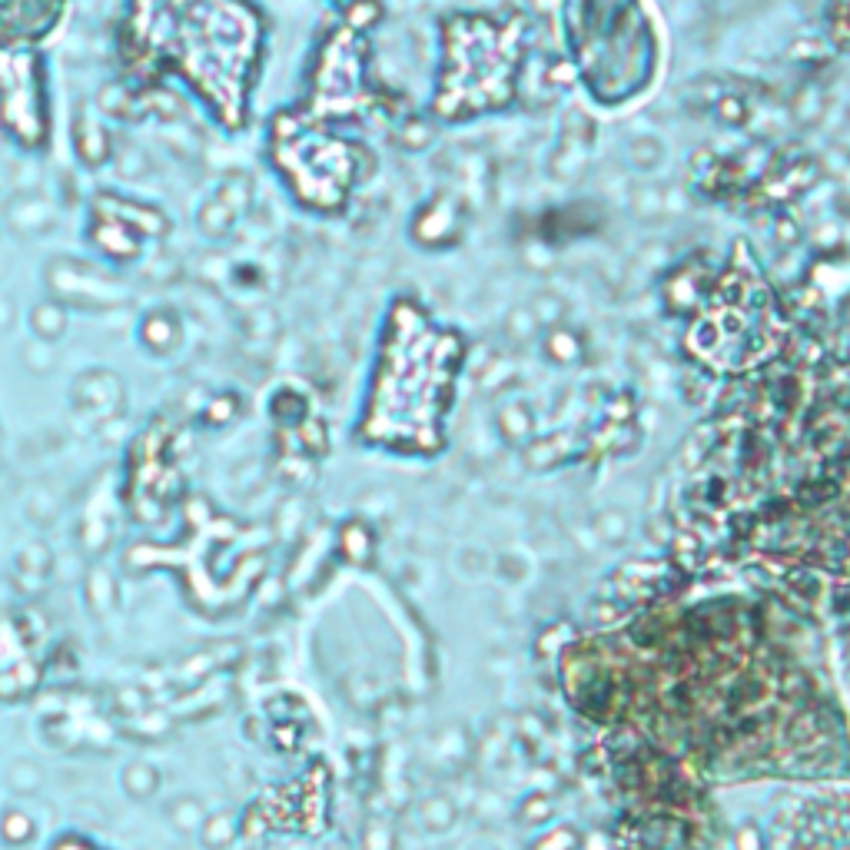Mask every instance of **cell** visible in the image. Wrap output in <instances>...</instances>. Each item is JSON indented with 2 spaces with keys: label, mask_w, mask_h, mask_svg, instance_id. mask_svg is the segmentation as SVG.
I'll return each instance as SVG.
<instances>
[{
  "label": "cell",
  "mask_w": 850,
  "mask_h": 850,
  "mask_svg": "<svg viewBox=\"0 0 850 850\" xmlns=\"http://www.w3.org/2000/svg\"><path fill=\"white\" fill-rule=\"evenodd\" d=\"M30 326H34V333L44 342H54L67 329V319H64V313H60V306L44 303V306L34 309V319H30Z\"/></svg>",
  "instance_id": "4"
},
{
  "label": "cell",
  "mask_w": 850,
  "mask_h": 850,
  "mask_svg": "<svg viewBox=\"0 0 850 850\" xmlns=\"http://www.w3.org/2000/svg\"><path fill=\"white\" fill-rule=\"evenodd\" d=\"M34 841H37V824L27 814V807L20 804L0 807V844L10 850H27Z\"/></svg>",
  "instance_id": "1"
},
{
  "label": "cell",
  "mask_w": 850,
  "mask_h": 850,
  "mask_svg": "<svg viewBox=\"0 0 850 850\" xmlns=\"http://www.w3.org/2000/svg\"><path fill=\"white\" fill-rule=\"evenodd\" d=\"M24 366L30 369V372H47L50 366H54V352H50V346L44 342V346H27L24 349Z\"/></svg>",
  "instance_id": "5"
},
{
  "label": "cell",
  "mask_w": 850,
  "mask_h": 850,
  "mask_svg": "<svg viewBox=\"0 0 850 850\" xmlns=\"http://www.w3.org/2000/svg\"><path fill=\"white\" fill-rule=\"evenodd\" d=\"M4 784L14 797L27 801V797H34L40 787H44V767H40L34 758H14L7 764Z\"/></svg>",
  "instance_id": "2"
},
{
  "label": "cell",
  "mask_w": 850,
  "mask_h": 850,
  "mask_svg": "<svg viewBox=\"0 0 850 850\" xmlns=\"http://www.w3.org/2000/svg\"><path fill=\"white\" fill-rule=\"evenodd\" d=\"M10 319H14V306H10L4 296H0V329H7Z\"/></svg>",
  "instance_id": "6"
},
{
  "label": "cell",
  "mask_w": 850,
  "mask_h": 850,
  "mask_svg": "<svg viewBox=\"0 0 850 850\" xmlns=\"http://www.w3.org/2000/svg\"><path fill=\"white\" fill-rule=\"evenodd\" d=\"M14 572L20 575H34V578H50V572H54V552L47 548V542H27L17 548L14 555Z\"/></svg>",
  "instance_id": "3"
}]
</instances>
